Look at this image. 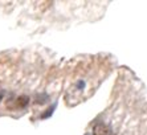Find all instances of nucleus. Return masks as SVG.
Instances as JSON below:
<instances>
[{
	"instance_id": "obj_1",
	"label": "nucleus",
	"mask_w": 147,
	"mask_h": 135,
	"mask_svg": "<svg viewBox=\"0 0 147 135\" xmlns=\"http://www.w3.org/2000/svg\"><path fill=\"white\" fill-rule=\"evenodd\" d=\"M93 135H111V128L105 123H97L93 127Z\"/></svg>"
},
{
	"instance_id": "obj_2",
	"label": "nucleus",
	"mask_w": 147,
	"mask_h": 135,
	"mask_svg": "<svg viewBox=\"0 0 147 135\" xmlns=\"http://www.w3.org/2000/svg\"><path fill=\"white\" fill-rule=\"evenodd\" d=\"M29 103V97L28 95H20L19 98H16V101H15V107L17 109H23Z\"/></svg>"
},
{
	"instance_id": "obj_3",
	"label": "nucleus",
	"mask_w": 147,
	"mask_h": 135,
	"mask_svg": "<svg viewBox=\"0 0 147 135\" xmlns=\"http://www.w3.org/2000/svg\"><path fill=\"white\" fill-rule=\"evenodd\" d=\"M3 95H4L3 90H0V101H1V99H3Z\"/></svg>"
}]
</instances>
